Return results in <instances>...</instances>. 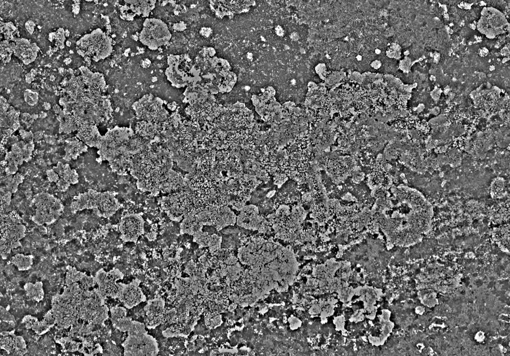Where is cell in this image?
Returning <instances> with one entry per match:
<instances>
[{
    "label": "cell",
    "mask_w": 510,
    "mask_h": 356,
    "mask_svg": "<svg viewBox=\"0 0 510 356\" xmlns=\"http://www.w3.org/2000/svg\"><path fill=\"white\" fill-rule=\"evenodd\" d=\"M16 335L15 331H5L1 333V348L9 354L13 353Z\"/></svg>",
    "instance_id": "23"
},
{
    "label": "cell",
    "mask_w": 510,
    "mask_h": 356,
    "mask_svg": "<svg viewBox=\"0 0 510 356\" xmlns=\"http://www.w3.org/2000/svg\"><path fill=\"white\" fill-rule=\"evenodd\" d=\"M119 229L124 241L136 242L144 234V221L140 214H127L121 218Z\"/></svg>",
    "instance_id": "12"
},
{
    "label": "cell",
    "mask_w": 510,
    "mask_h": 356,
    "mask_svg": "<svg viewBox=\"0 0 510 356\" xmlns=\"http://www.w3.org/2000/svg\"><path fill=\"white\" fill-rule=\"evenodd\" d=\"M123 277V273L119 269L114 268L109 272H106L102 268L96 272L94 279L96 284L99 286V289L107 297L116 283L119 280H122Z\"/></svg>",
    "instance_id": "15"
},
{
    "label": "cell",
    "mask_w": 510,
    "mask_h": 356,
    "mask_svg": "<svg viewBox=\"0 0 510 356\" xmlns=\"http://www.w3.org/2000/svg\"><path fill=\"white\" fill-rule=\"evenodd\" d=\"M140 143H141V141H140V142L138 143L137 144L136 143V145H137V154L139 153V152H140L141 151V150H142L143 149V147H140V146H141V145H142V143H141V144H140ZM130 163L129 165V166H128L127 167L125 168H123V169H115V170H113V171H114V172H122V171H126V170L127 169H128V168H129V167H130Z\"/></svg>",
    "instance_id": "34"
},
{
    "label": "cell",
    "mask_w": 510,
    "mask_h": 356,
    "mask_svg": "<svg viewBox=\"0 0 510 356\" xmlns=\"http://www.w3.org/2000/svg\"><path fill=\"white\" fill-rule=\"evenodd\" d=\"M26 29L30 34H32L34 31L35 24L31 21H29L26 23Z\"/></svg>",
    "instance_id": "33"
},
{
    "label": "cell",
    "mask_w": 510,
    "mask_h": 356,
    "mask_svg": "<svg viewBox=\"0 0 510 356\" xmlns=\"http://www.w3.org/2000/svg\"><path fill=\"white\" fill-rule=\"evenodd\" d=\"M181 23V22L180 23H179L177 26L174 27L175 30H176L177 31H181L185 29L186 25H185V24H184L183 23V24L181 25L182 24Z\"/></svg>",
    "instance_id": "35"
},
{
    "label": "cell",
    "mask_w": 510,
    "mask_h": 356,
    "mask_svg": "<svg viewBox=\"0 0 510 356\" xmlns=\"http://www.w3.org/2000/svg\"><path fill=\"white\" fill-rule=\"evenodd\" d=\"M46 116H47V115H46V113H41L40 114V115H39V117H40V118H45V117H46Z\"/></svg>",
    "instance_id": "39"
},
{
    "label": "cell",
    "mask_w": 510,
    "mask_h": 356,
    "mask_svg": "<svg viewBox=\"0 0 510 356\" xmlns=\"http://www.w3.org/2000/svg\"><path fill=\"white\" fill-rule=\"evenodd\" d=\"M26 228L15 211L1 213V255L6 259L11 251L22 245L20 240L26 237Z\"/></svg>",
    "instance_id": "5"
},
{
    "label": "cell",
    "mask_w": 510,
    "mask_h": 356,
    "mask_svg": "<svg viewBox=\"0 0 510 356\" xmlns=\"http://www.w3.org/2000/svg\"><path fill=\"white\" fill-rule=\"evenodd\" d=\"M180 228L182 234L194 236L202 231L203 225L198 222L194 214L190 212L184 217Z\"/></svg>",
    "instance_id": "19"
},
{
    "label": "cell",
    "mask_w": 510,
    "mask_h": 356,
    "mask_svg": "<svg viewBox=\"0 0 510 356\" xmlns=\"http://www.w3.org/2000/svg\"><path fill=\"white\" fill-rule=\"evenodd\" d=\"M141 280L135 279L128 284L116 283L110 297L118 298L127 309H131L147 299L140 287Z\"/></svg>",
    "instance_id": "11"
},
{
    "label": "cell",
    "mask_w": 510,
    "mask_h": 356,
    "mask_svg": "<svg viewBox=\"0 0 510 356\" xmlns=\"http://www.w3.org/2000/svg\"><path fill=\"white\" fill-rule=\"evenodd\" d=\"M0 308L1 321L10 324L13 327L15 326L17 322L15 317L3 307L1 306Z\"/></svg>",
    "instance_id": "27"
},
{
    "label": "cell",
    "mask_w": 510,
    "mask_h": 356,
    "mask_svg": "<svg viewBox=\"0 0 510 356\" xmlns=\"http://www.w3.org/2000/svg\"><path fill=\"white\" fill-rule=\"evenodd\" d=\"M168 64L165 74L175 87H189L196 84L200 80L199 68L188 54L170 55L168 58Z\"/></svg>",
    "instance_id": "4"
},
{
    "label": "cell",
    "mask_w": 510,
    "mask_h": 356,
    "mask_svg": "<svg viewBox=\"0 0 510 356\" xmlns=\"http://www.w3.org/2000/svg\"><path fill=\"white\" fill-rule=\"evenodd\" d=\"M119 208V203L113 193H100L92 189L75 196L70 206L73 213L92 210L95 215L104 218L114 215Z\"/></svg>",
    "instance_id": "3"
},
{
    "label": "cell",
    "mask_w": 510,
    "mask_h": 356,
    "mask_svg": "<svg viewBox=\"0 0 510 356\" xmlns=\"http://www.w3.org/2000/svg\"><path fill=\"white\" fill-rule=\"evenodd\" d=\"M493 238L507 250L510 248V224L502 225L493 230Z\"/></svg>",
    "instance_id": "20"
},
{
    "label": "cell",
    "mask_w": 510,
    "mask_h": 356,
    "mask_svg": "<svg viewBox=\"0 0 510 356\" xmlns=\"http://www.w3.org/2000/svg\"><path fill=\"white\" fill-rule=\"evenodd\" d=\"M172 38L167 24L159 19H146L140 34L141 43L151 50L166 45Z\"/></svg>",
    "instance_id": "7"
},
{
    "label": "cell",
    "mask_w": 510,
    "mask_h": 356,
    "mask_svg": "<svg viewBox=\"0 0 510 356\" xmlns=\"http://www.w3.org/2000/svg\"><path fill=\"white\" fill-rule=\"evenodd\" d=\"M71 59H65V60H64V62H65V63L66 64H68V63H70L71 62Z\"/></svg>",
    "instance_id": "40"
},
{
    "label": "cell",
    "mask_w": 510,
    "mask_h": 356,
    "mask_svg": "<svg viewBox=\"0 0 510 356\" xmlns=\"http://www.w3.org/2000/svg\"><path fill=\"white\" fill-rule=\"evenodd\" d=\"M125 4L120 6V18L128 21L134 20L137 17L147 18L155 7L156 1H124Z\"/></svg>",
    "instance_id": "13"
},
{
    "label": "cell",
    "mask_w": 510,
    "mask_h": 356,
    "mask_svg": "<svg viewBox=\"0 0 510 356\" xmlns=\"http://www.w3.org/2000/svg\"><path fill=\"white\" fill-rule=\"evenodd\" d=\"M38 321V319L31 316H25L22 320V323L25 325L27 329H30L33 324Z\"/></svg>",
    "instance_id": "30"
},
{
    "label": "cell",
    "mask_w": 510,
    "mask_h": 356,
    "mask_svg": "<svg viewBox=\"0 0 510 356\" xmlns=\"http://www.w3.org/2000/svg\"><path fill=\"white\" fill-rule=\"evenodd\" d=\"M345 323L346 318L343 316L337 317L334 320V324L335 325L336 330L338 331H342L344 329Z\"/></svg>",
    "instance_id": "31"
},
{
    "label": "cell",
    "mask_w": 510,
    "mask_h": 356,
    "mask_svg": "<svg viewBox=\"0 0 510 356\" xmlns=\"http://www.w3.org/2000/svg\"><path fill=\"white\" fill-rule=\"evenodd\" d=\"M163 102L151 94H146L132 106L138 118L155 123L163 122L168 118V112L163 106Z\"/></svg>",
    "instance_id": "8"
},
{
    "label": "cell",
    "mask_w": 510,
    "mask_h": 356,
    "mask_svg": "<svg viewBox=\"0 0 510 356\" xmlns=\"http://www.w3.org/2000/svg\"><path fill=\"white\" fill-rule=\"evenodd\" d=\"M53 109L55 113L57 114H60L62 111L60 107L58 105H54Z\"/></svg>",
    "instance_id": "37"
},
{
    "label": "cell",
    "mask_w": 510,
    "mask_h": 356,
    "mask_svg": "<svg viewBox=\"0 0 510 356\" xmlns=\"http://www.w3.org/2000/svg\"><path fill=\"white\" fill-rule=\"evenodd\" d=\"M509 28V24L504 15L492 7L485 8L478 24L479 30L489 38L504 33Z\"/></svg>",
    "instance_id": "10"
},
{
    "label": "cell",
    "mask_w": 510,
    "mask_h": 356,
    "mask_svg": "<svg viewBox=\"0 0 510 356\" xmlns=\"http://www.w3.org/2000/svg\"><path fill=\"white\" fill-rule=\"evenodd\" d=\"M24 99L30 105L34 106L38 101V94L30 89L26 90L24 92Z\"/></svg>",
    "instance_id": "28"
},
{
    "label": "cell",
    "mask_w": 510,
    "mask_h": 356,
    "mask_svg": "<svg viewBox=\"0 0 510 356\" xmlns=\"http://www.w3.org/2000/svg\"><path fill=\"white\" fill-rule=\"evenodd\" d=\"M165 301L158 297L148 301L144 308L146 314V326L149 329H154L160 325L163 319Z\"/></svg>",
    "instance_id": "14"
},
{
    "label": "cell",
    "mask_w": 510,
    "mask_h": 356,
    "mask_svg": "<svg viewBox=\"0 0 510 356\" xmlns=\"http://www.w3.org/2000/svg\"><path fill=\"white\" fill-rule=\"evenodd\" d=\"M397 201L386 221V233L396 244H415L431 230L432 205L420 191L407 187L399 191Z\"/></svg>",
    "instance_id": "1"
},
{
    "label": "cell",
    "mask_w": 510,
    "mask_h": 356,
    "mask_svg": "<svg viewBox=\"0 0 510 356\" xmlns=\"http://www.w3.org/2000/svg\"><path fill=\"white\" fill-rule=\"evenodd\" d=\"M195 203L190 194L182 192L164 198L162 201V207L171 220L179 222L183 220L188 213L194 210Z\"/></svg>",
    "instance_id": "9"
},
{
    "label": "cell",
    "mask_w": 510,
    "mask_h": 356,
    "mask_svg": "<svg viewBox=\"0 0 510 356\" xmlns=\"http://www.w3.org/2000/svg\"><path fill=\"white\" fill-rule=\"evenodd\" d=\"M35 208L32 221L38 226L50 225L57 222L64 212V207L57 197L46 193L35 195L32 199Z\"/></svg>",
    "instance_id": "6"
},
{
    "label": "cell",
    "mask_w": 510,
    "mask_h": 356,
    "mask_svg": "<svg viewBox=\"0 0 510 356\" xmlns=\"http://www.w3.org/2000/svg\"><path fill=\"white\" fill-rule=\"evenodd\" d=\"M69 35H70V32H69L68 30H66L65 31V35L68 37L69 36Z\"/></svg>",
    "instance_id": "41"
},
{
    "label": "cell",
    "mask_w": 510,
    "mask_h": 356,
    "mask_svg": "<svg viewBox=\"0 0 510 356\" xmlns=\"http://www.w3.org/2000/svg\"><path fill=\"white\" fill-rule=\"evenodd\" d=\"M33 255H25L18 254L11 259V263L16 266L19 270L25 271L30 269L33 264Z\"/></svg>",
    "instance_id": "22"
},
{
    "label": "cell",
    "mask_w": 510,
    "mask_h": 356,
    "mask_svg": "<svg viewBox=\"0 0 510 356\" xmlns=\"http://www.w3.org/2000/svg\"><path fill=\"white\" fill-rule=\"evenodd\" d=\"M43 136V132H37L35 133V134H34V139L35 141L39 140L41 139V138H42Z\"/></svg>",
    "instance_id": "36"
},
{
    "label": "cell",
    "mask_w": 510,
    "mask_h": 356,
    "mask_svg": "<svg viewBox=\"0 0 510 356\" xmlns=\"http://www.w3.org/2000/svg\"><path fill=\"white\" fill-rule=\"evenodd\" d=\"M66 45H67V46L68 47H70V46H71V42H69V41H67V42H66Z\"/></svg>",
    "instance_id": "42"
},
{
    "label": "cell",
    "mask_w": 510,
    "mask_h": 356,
    "mask_svg": "<svg viewBox=\"0 0 510 356\" xmlns=\"http://www.w3.org/2000/svg\"><path fill=\"white\" fill-rule=\"evenodd\" d=\"M196 318L189 319L183 325H175L167 328L162 332L163 335L166 337H185L189 334L194 328Z\"/></svg>",
    "instance_id": "17"
},
{
    "label": "cell",
    "mask_w": 510,
    "mask_h": 356,
    "mask_svg": "<svg viewBox=\"0 0 510 356\" xmlns=\"http://www.w3.org/2000/svg\"><path fill=\"white\" fill-rule=\"evenodd\" d=\"M53 326L43 319L41 321H36L32 326V329L37 334L42 335L47 333Z\"/></svg>",
    "instance_id": "24"
},
{
    "label": "cell",
    "mask_w": 510,
    "mask_h": 356,
    "mask_svg": "<svg viewBox=\"0 0 510 356\" xmlns=\"http://www.w3.org/2000/svg\"><path fill=\"white\" fill-rule=\"evenodd\" d=\"M53 169L59 176L60 179L57 186L61 192H65L71 184L75 185L79 182V175L77 171L72 169L68 164H64L59 162L57 166Z\"/></svg>",
    "instance_id": "16"
},
{
    "label": "cell",
    "mask_w": 510,
    "mask_h": 356,
    "mask_svg": "<svg viewBox=\"0 0 510 356\" xmlns=\"http://www.w3.org/2000/svg\"><path fill=\"white\" fill-rule=\"evenodd\" d=\"M505 184L503 180L501 179H497L491 185V191L492 194L495 196L499 197L502 194Z\"/></svg>",
    "instance_id": "29"
},
{
    "label": "cell",
    "mask_w": 510,
    "mask_h": 356,
    "mask_svg": "<svg viewBox=\"0 0 510 356\" xmlns=\"http://www.w3.org/2000/svg\"><path fill=\"white\" fill-rule=\"evenodd\" d=\"M44 106L47 110H49L51 108V105L48 103H45Z\"/></svg>",
    "instance_id": "38"
},
{
    "label": "cell",
    "mask_w": 510,
    "mask_h": 356,
    "mask_svg": "<svg viewBox=\"0 0 510 356\" xmlns=\"http://www.w3.org/2000/svg\"><path fill=\"white\" fill-rule=\"evenodd\" d=\"M24 290L28 297L37 302H40L44 298L43 284L41 282H37L35 284L26 283L24 285Z\"/></svg>",
    "instance_id": "21"
},
{
    "label": "cell",
    "mask_w": 510,
    "mask_h": 356,
    "mask_svg": "<svg viewBox=\"0 0 510 356\" xmlns=\"http://www.w3.org/2000/svg\"><path fill=\"white\" fill-rule=\"evenodd\" d=\"M47 178L50 182L57 183L59 180V175L53 169L48 170L46 172Z\"/></svg>",
    "instance_id": "32"
},
{
    "label": "cell",
    "mask_w": 510,
    "mask_h": 356,
    "mask_svg": "<svg viewBox=\"0 0 510 356\" xmlns=\"http://www.w3.org/2000/svg\"><path fill=\"white\" fill-rule=\"evenodd\" d=\"M24 179V176L20 173H17L15 175H6L2 178V180H1L4 186L1 188V194L16 193L19 185L23 182Z\"/></svg>",
    "instance_id": "18"
},
{
    "label": "cell",
    "mask_w": 510,
    "mask_h": 356,
    "mask_svg": "<svg viewBox=\"0 0 510 356\" xmlns=\"http://www.w3.org/2000/svg\"><path fill=\"white\" fill-rule=\"evenodd\" d=\"M27 352V345L24 338L21 336H16L15 344L14 346L12 354L19 356H23Z\"/></svg>",
    "instance_id": "25"
},
{
    "label": "cell",
    "mask_w": 510,
    "mask_h": 356,
    "mask_svg": "<svg viewBox=\"0 0 510 356\" xmlns=\"http://www.w3.org/2000/svg\"><path fill=\"white\" fill-rule=\"evenodd\" d=\"M112 322L117 329L127 332L128 336L122 344L123 355L126 356H155L159 350L157 341L149 335L145 324L132 320L127 317V311L122 307L110 309Z\"/></svg>",
    "instance_id": "2"
},
{
    "label": "cell",
    "mask_w": 510,
    "mask_h": 356,
    "mask_svg": "<svg viewBox=\"0 0 510 356\" xmlns=\"http://www.w3.org/2000/svg\"><path fill=\"white\" fill-rule=\"evenodd\" d=\"M194 237V240L202 246V247L209 246L211 236H210L208 233L203 232L202 231H201L195 234Z\"/></svg>",
    "instance_id": "26"
}]
</instances>
